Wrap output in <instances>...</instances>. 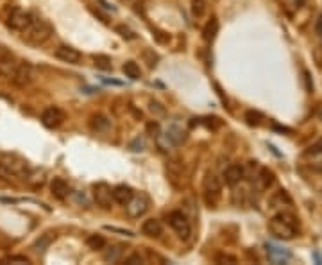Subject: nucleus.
Here are the masks:
<instances>
[{"label": "nucleus", "mask_w": 322, "mask_h": 265, "mask_svg": "<svg viewBox=\"0 0 322 265\" xmlns=\"http://www.w3.org/2000/svg\"><path fill=\"white\" fill-rule=\"evenodd\" d=\"M0 176L7 180H29L30 165L25 158L13 152L0 154Z\"/></svg>", "instance_id": "obj_1"}, {"label": "nucleus", "mask_w": 322, "mask_h": 265, "mask_svg": "<svg viewBox=\"0 0 322 265\" xmlns=\"http://www.w3.org/2000/svg\"><path fill=\"white\" fill-rule=\"evenodd\" d=\"M269 231L279 240H292L299 233L297 217L290 212H279L269 220Z\"/></svg>", "instance_id": "obj_2"}, {"label": "nucleus", "mask_w": 322, "mask_h": 265, "mask_svg": "<svg viewBox=\"0 0 322 265\" xmlns=\"http://www.w3.org/2000/svg\"><path fill=\"white\" fill-rule=\"evenodd\" d=\"M52 32H54V29H52L50 22L45 20V18L34 16L30 22V26L21 32V40L30 47H39L50 38Z\"/></svg>", "instance_id": "obj_3"}, {"label": "nucleus", "mask_w": 322, "mask_h": 265, "mask_svg": "<svg viewBox=\"0 0 322 265\" xmlns=\"http://www.w3.org/2000/svg\"><path fill=\"white\" fill-rule=\"evenodd\" d=\"M202 197H204V202L210 208H215L219 204L220 199H222V180L219 176L208 172L204 176V181H202Z\"/></svg>", "instance_id": "obj_4"}, {"label": "nucleus", "mask_w": 322, "mask_h": 265, "mask_svg": "<svg viewBox=\"0 0 322 265\" xmlns=\"http://www.w3.org/2000/svg\"><path fill=\"white\" fill-rule=\"evenodd\" d=\"M165 174H167L168 183L176 190H185L188 184V170H186L185 163H181L179 160H170L165 165Z\"/></svg>", "instance_id": "obj_5"}, {"label": "nucleus", "mask_w": 322, "mask_h": 265, "mask_svg": "<svg viewBox=\"0 0 322 265\" xmlns=\"http://www.w3.org/2000/svg\"><path fill=\"white\" fill-rule=\"evenodd\" d=\"M150 208V197L145 192H134V196L131 197V201L125 204V212L127 217L131 218H140L149 212Z\"/></svg>", "instance_id": "obj_6"}, {"label": "nucleus", "mask_w": 322, "mask_h": 265, "mask_svg": "<svg viewBox=\"0 0 322 265\" xmlns=\"http://www.w3.org/2000/svg\"><path fill=\"white\" fill-rule=\"evenodd\" d=\"M167 220H168V224H170L172 230L179 235V238H183V240L190 238V235H192V224H190L188 217H186L183 212H179V210L170 212Z\"/></svg>", "instance_id": "obj_7"}, {"label": "nucleus", "mask_w": 322, "mask_h": 265, "mask_svg": "<svg viewBox=\"0 0 322 265\" xmlns=\"http://www.w3.org/2000/svg\"><path fill=\"white\" fill-rule=\"evenodd\" d=\"M9 79H11L13 84L23 88V86L32 82V79H34V70H32L30 63H27V61H18L14 70L11 72V76H9Z\"/></svg>", "instance_id": "obj_8"}, {"label": "nucleus", "mask_w": 322, "mask_h": 265, "mask_svg": "<svg viewBox=\"0 0 322 265\" xmlns=\"http://www.w3.org/2000/svg\"><path fill=\"white\" fill-rule=\"evenodd\" d=\"M247 180L253 183V186L258 190V192H265V190H269L272 184H274L276 178H274V172L272 170H269L267 167H260V165H258L256 172L251 174Z\"/></svg>", "instance_id": "obj_9"}, {"label": "nucleus", "mask_w": 322, "mask_h": 265, "mask_svg": "<svg viewBox=\"0 0 322 265\" xmlns=\"http://www.w3.org/2000/svg\"><path fill=\"white\" fill-rule=\"evenodd\" d=\"M66 120V113L57 106H48L47 110H43L41 113V124L47 129H57L64 124Z\"/></svg>", "instance_id": "obj_10"}, {"label": "nucleus", "mask_w": 322, "mask_h": 265, "mask_svg": "<svg viewBox=\"0 0 322 265\" xmlns=\"http://www.w3.org/2000/svg\"><path fill=\"white\" fill-rule=\"evenodd\" d=\"M32 18H34V16H32L29 11H23V9H14V11H11V14L7 16V27L11 30H16V32H23V30L30 26Z\"/></svg>", "instance_id": "obj_11"}, {"label": "nucleus", "mask_w": 322, "mask_h": 265, "mask_svg": "<svg viewBox=\"0 0 322 265\" xmlns=\"http://www.w3.org/2000/svg\"><path fill=\"white\" fill-rule=\"evenodd\" d=\"M91 196H93V201L97 202V206L104 210H109L113 204V194H111V186L107 183H95L91 186Z\"/></svg>", "instance_id": "obj_12"}, {"label": "nucleus", "mask_w": 322, "mask_h": 265, "mask_svg": "<svg viewBox=\"0 0 322 265\" xmlns=\"http://www.w3.org/2000/svg\"><path fill=\"white\" fill-rule=\"evenodd\" d=\"M158 136L163 138V140L167 142V147H177V146H181V144L186 140V131L181 128V126L172 124V126H168V128L165 129L163 134H158ZM158 136H156V138H158Z\"/></svg>", "instance_id": "obj_13"}, {"label": "nucleus", "mask_w": 322, "mask_h": 265, "mask_svg": "<svg viewBox=\"0 0 322 265\" xmlns=\"http://www.w3.org/2000/svg\"><path fill=\"white\" fill-rule=\"evenodd\" d=\"M54 56H56L59 61L68 63V64H79L82 60L81 52H79L77 48L70 47V45H59V47L56 48V52H54Z\"/></svg>", "instance_id": "obj_14"}, {"label": "nucleus", "mask_w": 322, "mask_h": 265, "mask_svg": "<svg viewBox=\"0 0 322 265\" xmlns=\"http://www.w3.org/2000/svg\"><path fill=\"white\" fill-rule=\"evenodd\" d=\"M244 180V167L238 165V163H233L229 167H226L222 174V183H226L228 186H235V184H240Z\"/></svg>", "instance_id": "obj_15"}, {"label": "nucleus", "mask_w": 322, "mask_h": 265, "mask_svg": "<svg viewBox=\"0 0 322 265\" xmlns=\"http://www.w3.org/2000/svg\"><path fill=\"white\" fill-rule=\"evenodd\" d=\"M50 194L56 199H59V201H64L66 197L70 196V184L68 181L64 180V178H54V180L50 181Z\"/></svg>", "instance_id": "obj_16"}, {"label": "nucleus", "mask_w": 322, "mask_h": 265, "mask_svg": "<svg viewBox=\"0 0 322 265\" xmlns=\"http://www.w3.org/2000/svg\"><path fill=\"white\" fill-rule=\"evenodd\" d=\"M142 233L149 238H159L163 235V224L158 218H147L142 224Z\"/></svg>", "instance_id": "obj_17"}, {"label": "nucleus", "mask_w": 322, "mask_h": 265, "mask_svg": "<svg viewBox=\"0 0 322 265\" xmlns=\"http://www.w3.org/2000/svg\"><path fill=\"white\" fill-rule=\"evenodd\" d=\"M88 126L95 132H107L111 128V120L107 118L104 113H93L88 120Z\"/></svg>", "instance_id": "obj_18"}, {"label": "nucleus", "mask_w": 322, "mask_h": 265, "mask_svg": "<svg viewBox=\"0 0 322 265\" xmlns=\"http://www.w3.org/2000/svg\"><path fill=\"white\" fill-rule=\"evenodd\" d=\"M111 194H113V202H118V204L125 206L129 201H131V197L134 196V190L127 184H116L115 188H111Z\"/></svg>", "instance_id": "obj_19"}, {"label": "nucleus", "mask_w": 322, "mask_h": 265, "mask_svg": "<svg viewBox=\"0 0 322 265\" xmlns=\"http://www.w3.org/2000/svg\"><path fill=\"white\" fill-rule=\"evenodd\" d=\"M217 34H219V20L213 16L206 22V26L202 27V40L206 43H211L217 38Z\"/></svg>", "instance_id": "obj_20"}, {"label": "nucleus", "mask_w": 322, "mask_h": 265, "mask_svg": "<svg viewBox=\"0 0 322 265\" xmlns=\"http://www.w3.org/2000/svg\"><path fill=\"white\" fill-rule=\"evenodd\" d=\"M122 72L125 74V77H129V79H133V81H138L140 77H142V68H140V64L136 63V61H125L124 64H122Z\"/></svg>", "instance_id": "obj_21"}, {"label": "nucleus", "mask_w": 322, "mask_h": 265, "mask_svg": "<svg viewBox=\"0 0 322 265\" xmlns=\"http://www.w3.org/2000/svg\"><path fill=\"white\" fill-rule=\"evenodd\" d=\"M233 188H235V192H233V202H235L236 206L247 204V201H249V197H251L249 188H247V186H238V184H235Z\"/></svg>", "instance_id": "obj_22"}, {"label": "nucleus", "mask_w": 322, "mask_h": 265, "mask_svg": "<svg viewBox=\"0 0 322 265\" xmlns=\"http://www.w3.org/2000/svg\"><path fill=\"white\" fill-rule=\"evenodd\" d=\"M292 202V199L288 197L287 190H278V192L274 194V196L269 199V208H278V206H283V204H290Z\"/></svg>", "instance_id": "obj_23"}, {"label": "nucleus", "mask_w": 322, "mask_h": 265, "mask_svg": "<svg viewBox=\"0 0 322 265\" xmlns=\"http://www.w3.org/2000/svg\"><path fill=\"white\" fill-rule=\"evenodd\" d=\"M267 249H269V256H271L272 262H276V264H283V262H287L288 258H290V252L283 251L281 248H276V246H267Z\"/></svg>", "instance_id": "obj_24"}, {"label": "nucleus", "mask_w": 322, "mask_h": 265, "mask_svg": "<svg viewBox=\"0 0 322 265\" xmlns=\"http://www.w3.org/2000/svg\"><path fill=\"white\" fill-rule=\"evenodd\" d=\"M122 254H124V246H111V248L104 252V262L116 264V262H120Z\"/></svg>", "instance_id": "obj_25"}, {"label": "nucleus", "mask_w": 322, "mask_h": 265, "mask_svg": "<svg viewBox=\"0 0 322 265\" xmlns=\"http://www.w3.org/2000/svg\"><path fill=\"white\" fill-rule=\"evenodd\" d=\"M52 240H54V235H52V233H45V235H41L34 244H32V249L38 252H45L48 249V246L52 244Z\"/></svg>", "instance_id": "obj_26"}, {"label": "nucleus", "mask_w": 322, "mask_h": 265, "mask_svg": "<svg viewBox=\"0 0 322 265\" xmlns=\"http://www.w3.org/2000/svg\"><path fill=\"white\" fill-rule=\"evenodd\" d=\"M190 9H192V14L195 18H202L204 14H206V11H208L206 0H192Z\"/></svg>", "instance_id": "obj_27"}, {"label": "nucleus", "mask_w": 322, "mask_h": 265, "mask_svg": "<svg viewBox=\"0 0 322 265\" xmlns=\"http://www.w3.org/2000/svg\"><path fill=\"white\" fill-rule=\"evenodd\" d=\"M86 246L93 251H100V249L106 248V238L102 235H90L86 238Z\"/></svg>", "instance_id": "obj_28"}, {"label": "nucleus", "mask_w": 322, "mask_h": 265, "mask_svg": "<svg viewBox=\"0 0 322 265\" xmlns=\"http://www.w3.org/2000/svg\"><path fill=\"white\" fill-rule=\"evenodd\" d=\"M305 158H322V138L314 142V144L305 150Z\"/></svg>", "instance_id": "obj_29"}, {"label": "nucleus", "mask_w": 322, "mask_h": 265, "mask_svg": "<svg viewBox=\"0 0 322 265\" xmlns=\"http://www.w3.org/2000/svg\"><path fill=\"white\" fill-rule=\"evenodd\" d=\"M93 64L99 70H111V58L104 56V54H95L93 56Z\"/></svg>", "instance_id": "obj_30"}, {"label": "nucleus", "mask_w": 322, "mask_h": 265, "mask_svg": "<svg viewBox=\"0 0 322 265\" xmlns=\"http://www.w3.org/2000/svg\"><path fill=\"white\" fill-rule=\"evenodd\" d=\"M244 120L247 122L249 126H260L263 122V115L260 112H254V110H249V112H245L244 115Z\"/></svg>", "instance_id": "obj_31"}, {"label": "nucleus", "mask_w": 322, "mask_h": 265, "mask_svg": "<svg viewBox=\"0 0 322 265\" xmlns=\"http://www.w3.org/2000/svg\"><path fill=\"white\" fill-rule=\"evenodd\" d=\"M0 264H29V258L23 256V254H13V256L2 258Z\"/></svg>", "instance_id": "obj_32"}, {"label": "nucleus", "mask_w": 322, "mask_h": 265, "mask_svg": "<svg viewBox=\"0 0 322 265\" xmlns=\"http://www.w3.org/2000/svg\"><path fill=\"white\" fill-rule=\"evenodd\" d=\"M129 149L133 150V152H142L145 149V142H143L142 136H136L131 144H129Z\"/></svg>", "instance_id": "obj_33"}, {"label": "nucleus", "mask_w": 322, "mask_h": 265, "mask_svg": "<svg viewBox=\"0 0 322 265\" xmlns=\"http://www.w3.org/2000/svg\"><path fill=\"white\" fill-rule=\"evenodd\" d=\"M116 32H120V36L124 40H134V38H136V34H134L133 30L129 29V27H125V26H118V27H116Z\"/></svg>", "instance_id": "obj_34"}, {"label": "nucleus", "mask_w": 322, "mask_h": 265, "mask_svg": "<svg viewBox=\"0 0 322 265\" xmlns=\"http://www.w3.org/2000/svg\"><path fill=\"white\" fill-rule=\"evenodd\" d=\"M124 264H127V265H138V264H143V258L140 256V252H134V254H131V256L125 258Z\"/></svg>", "instance_id": "obj_35"}, {"label": "nucleus", "mask_w": 322, "mask_h": 265, "mask_svg": "<svg viewBox=\"0 0 322 265\" xmlns=\"http://www.w3.org/2000/svg\"><path fill=\"white\" fill-rule=\"evenodd\" d=\"M147 132H149L150 136H158V134H159V124H158V122H149V124H147Z\"/></svg>", "instance_id": "obj_36"}, {"label": "nucleus", "mask_w": 322, "mask_h": 265, "mask_svg": "<svg viewBox=\"0 0 322 265\" xmlns=\"http://www.w3.org/2000/svg\"><path fill=\"white\" fill-rule=\"evenodd\" d=\"M215 262H217V264H226V262H229V264H236V258L229 256V254H219V256L215 258Z\"/></svg>", "instance_id": "obj_37"}, {"label": "nucleus", "mask_w": 322, "mask_h": 265, "mask_svg": "<svg viewBox=\"0 0 322 265\" xmlns=\"http://www.w3.org/2000/svg\"><path fill=\"white\" fill-rule=\"evenodd\" d=\"M104 230H107V231H115V233H120V235H127V236H134V233L133 231H129V230H120V228H113V226H106Z\"/></svg>", "instance_id": "obj_38"}, {"label": "nucleus", "mask_w": 322, "mask_h": 265, "mask_svg": "<svg viewBox=\"0 0 322 265\" xmlns=\"http://www.w3.org/2000/svg\"><path fill=\"white\" fill-rule=\"evenodd\" d=\"M315 34L319 36V38H322V13L319 14V18H317V22H315Z\"/></svg>", "instance_id": "obj_39"}, {"label": "nucleus", "mask_w": 322, "mask_h": 265, "mask_svg": "<svg viewBox=\"0 0 322 265\" xmlns=\"http://www.w3.org/2000/svg\"><path fill=\"white\" fill-rule=\"evenodd\" d=\"M315 61H317V64L322 68V47H319L315 50Z\"/></svg>", "instance_id": "obj_40"}, {"label": "nucleus", "mask_w": 322, "mask_h": 265, "mask_svg": "<svg viewBox=\"0 0 322 265\" xmlns=\"http://www.w3.org/2000/svg\"><path fill=\"white\" fill-rule=\"evenodd\" d=\"M288 2H290V6H292V8H296V9H299L301 6L305 4L306 0H288Z\"/></svg>", "instance_id": "obj_41"}]
</instances>
